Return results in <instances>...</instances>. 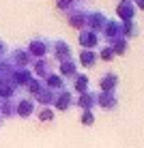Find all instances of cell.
<instances>
[{"instance_id":"1","label":"cell","mask_w":144,"mask_h":148,"mask_svg":"<svg viewBox=\"0 0 144 148\" xmlns=\"http://www.w3.org/2000/svg\"><path fill=\"white\" fill-rule=\"evenodd\" d=\"M99 86H101V90H103V92H114L116 86H118V77H116L114 73H105V75H101Z\"/></svg>"},{"instance_id":"2","label":"cell","mask_w":144,"mask_h":148,"mask_svg":"<svg viewBox=\"0 0 144 148\" xmlns=\"http://www.w3.org/2000/svg\"><path fill=\"white\" fill-rule=\"evenodd\" d=\"M118 15H121L125 22H131L133 15H136V9H133V2L129 0H121V4H118Z\"/></svg>"},{"instance_id":"3","label":"cell","mask_w":144,"mask_h":148,"mask_svg":"<svg viewBox=\"0 0 144 148\" xmlns=\"http://www.w3.org/2000/svg\"><path fill=\"white\" fill-rule=\"evenodd\" d=\"M86 22H88V13H86V11H80V9H78L75 13L69 15V24L75 26V28H84Z\"/></svg>"},{"instance_id":"4","label":"cell","mask_w":144,"mask_h":148,"mask_svg":"<svg viewBox=\"0 0 144 148\" xmlns=\"http://www.w3.org/2000/svg\"><path fill=\"white\" fill-rule=\"evenodd\" d=\"M97 105H101V108H116L118 105V99L112 92H103V95H97Z\"/></svg>"},{"instance_id":"5","label":"cell","mask_w":144,"mask_h":148,"mask_svg":"<svg viewBox=\"0 0 144 148\" xmlns=\"http://www.w3.org/2000/svg\"><path fill=\"white\" fill-rule=\"evenodd\" d=\"M78 105H80V108H84L86 112H90L92 105H97V95L95 92H84L78 99Z\"/></svg>"},{"instance_id":"6","label":"cell","mask_w":144,"mask_h":148,"mask_svg":"<svg viewBox=\"0 0 144 148\" xmlns=\"http://www.w3.org/2000/svg\"><path fill=\"white\" fill-rule=\"evenodd\" d=\"M54 54H56V58H63L60 62H67V60H69V45H67L65 41H56Z\"/></svg>"},{"instance_id":"7","label":"cell","mask_w":144,"mask_h":148,"mask_svg":"<svg viewBox=\"0 0 144 148\" xmlns=\"http://www.w3.org/2000/svg\"><path fill=\"white\" fill-rule=\"evenodd\" d=\"M97 41H99V37H97V32H82L80 34V43L84 45V47H95L97 45Z\"/></svg>"},{"instance_id":"8","label":"cell","mask_w":144,"mask_h":148,"mask_svg":"<svg viewBox=\"0 0 144 148\" xmlns=\"http://www.w3.org/2000/svg\"><path fill=\"white\" fill-rule=\"evenodd\" d=\"M32 110H34L32 99H24V101H19V105H17V114H19V116H24V118L32 114Z\"/></svg>"},{"instance_id":"9","label":"cell","mask_w":144,"mask_h":148,"mask_svg":"<svg viewBox=\"0 0 144 148\" xmlns=\"http://www.w3.org/2000/svg\"><path fill=\"white\" fill-rule=\"evenodd\" d=\"M45 43H48L45 39H34L32 43H30V52H32V54H41V56H43L45 52H48V45H45Z\"/></svg>"},{"instance_id":"10","label":"cell","mask_w":144,"mask_h":148,"mask_svg":"<svg viewBox=\"0 0 144 148\" xmlns=\"http://www.w3.org/2000/svg\"><path fill=\"white\" fill-rule=\"evenodd\" d=\"M123 30V34H125V39L127 37H136L140 30H138V24H136V19H131V22H125V26H121Z\"/></svg>"},{"instance_id":"11","label":"cell","mask_w":144,"mask_h":148,"mask_svg":"<svg viewBox=\"0 0 144 148\" xmlns=\"http://www.w3.org/2000/svg\"><path fill=\"white\" fill-rule=\"evenodd\" d=\"M80 58H82V64H84V67H92V64L97 62V54L95 52H88V49H82Z\"/></svg>"},{"instance_id":"12","label":"cell","mask_w":144,"mask_h":148,"mask_svg":"<svg viewBox=\"0 0 144 148\" xmlns=\"http://www.w3.org/2000/svg\"><path fill=\"white\" fill-rule=\"evenodd\" d=\"M110 47H112V52H114V54H125L127 52V39L114 41V43H110Z\"/></svg>"},{"instance_id":"13","label":"cell","mask_w":144,"mask_h":148,"mask_svg":"<svg viewBox=\"0 0 144 148\" xmlns=\"http://www.w3.org/2000/svg\"><path fill=\"white\" fill-rule=\"evenodd\" d=\"M54 103H56V108H58V110H67V108L71 105V97H69V92H63L58 99L54 101Z\"/></svg>"},{"instance_id":"14","label":"cell","mask_w":144,"mask_h":148,"mask_svg":"<svg viewBox=\"0 0 144 148\" xmlns=\"http://www.w3.org/2000/svg\"><path fill=\"white\" fill-rule=\"evenodd\" d=\"M34 69H37V73L39 75H48V71H50V67H48V62H45V60H37V62H34Z\"/></svg>"},{"instance_id":"15","label":"cell","mask_w":144,"mask_h":148,"mask_svg":"<svg viewBox=\"0 0 144 148\" xmlns=\"http://www.w3.org/2000/svg\"><path fill=\"white\" fill-rule=\"evenodd\" d=\"M60 73L63 75H75V64L73 62H63L60 64Z\"/></svg>"},{"instance_id":"16","label":"cell","mask_w":144,"mask_h":148,"mask_svg":"<svg viewBox=\"0 0 144 148\" xmlns=\"http://www.w3.org/2000/svg\"><path fill=\"white\" fill-rule=\"evenodd\" d=\"M86 86H88V79H86V75H78V79H75V90L84 92Z\"/></svg>"},{"instance_id":"17","label":"cell","mask_w":144,"mask_h":148,"mask_svg":"<svg viewBox=\"0 0 144 148\" xmlns=\"http://www.w3.org/2000/svg\"><path fill=\"white\" fill-rule=\"evenodd\" d=\"M82 122H84V125H92V122H95L92 112H84V114H82Z\"/></svg>"},{"instance_id":"18","label":"cell","mask_w":144,"mask_h":148,"mask_svg":"<svg viewBox=\"0 0 144 148\" xmlns=\"http://www.w3.org/2000/svg\"><path fill=\"white\" fill-rule=\"evenodd\" d=\"M52 116H54V112H52V110H48V108H45V110H41V114H39V118H41V120H52Z\"/></svg>"},{"instance_id":"19","label":"cell","mask_w":144,"mask_h":148,"mask_svg":"<svg viewBox=\"0 0 144 148\" xmlns=\"http://www.w3.org/2000/svg\"><path fill=\"white\" fill-rule=\"evenodd\" d=\"M112 56H114V52H112V47H103V49H101V58H103V60H110Z\"/></svg>"},{"instance_id":"20","label":"cell","mask_w":144,"mask_h":148,"mask_svg":"<svg viewBox=\"0 0 144 148\" xmlns=\"http://www.w3.org/2000/svg\"><path fill=\"white\" fill-rule=\"evenodd\" d=\"M0 52H7V45H4V41H0Z\"/></svg>"},{"instance_id":"21","label":"cell","mask_w":144,"mask_h":148,"mask_svg":"<svg viewBox=\"0 0 144 148\" xmlns=\"http://www.w3.org/2000/svg\"><path fill=\"white\" fill-rule=\"evenodd\" d=\"M136 4H138L140 9H144V0H136Z\"/></svg>"},{"instance_id":"22","label":"cell","mask_w":144,"mask_h":148,"mask_svg":"<svg viewBox=\"0 0 144 148\" xmlns=\"http://www.w3.org/2000/svg\"><path fill=\"white\" fill-rule=\"evenodd\" d=\"M129 2H133V0H129Z\"/></svg>"}]
</instances>
